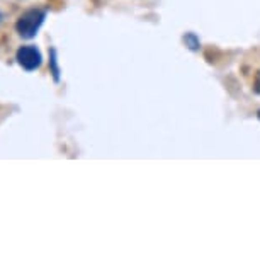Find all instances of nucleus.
Segmentation results:
<instances>
[{"instance_id":"f257e3e1","label":"nucleus","mask_w":260,"mask_h":260,"mask_svg":"<svg viewBox=\"0 0 260 260\" xmlns=\"http://www.w3.org/2000/svg\"><path fill=\"white\" fill-rule=\"evenodd\" d=\"M46 19L45 9H27L26 12H22L19 16L16 22V31L24 39H32L38 34L39 27L43 26Z\"/></svg>"},{"instance_id":"f03ea898","label":"nucleus","mask_w":260,"mask_h":260,"mask_svg":"<svg viewBox=\"0 0 260 260\" xmlns=\"http://www.w3.org/2000/svg\"><path fill=\"white\" fill-rule=\"evenodd\" d=\"M16 60L19 63V67H22L26 72H34L41 67L43 63V55L36 46L27 45L21 46L16 53Z\"/></svg>"},{"instance_id":"7ed1b4c3","label":"nucleus","mask_w":260,"mask_h":260,"mask_svg":"<svg viewBox=\"0 0 260 260\" xmlns=\"http://www.w3.org/2000/svg\"><path fill=\"white\" fill-rule=\"evenodd\" d=\"M50 73L53 75V80L60 82V67H58V56H56V50L51 48L50 50Z\"/></svg>"},{"instance_id":"20e7f679","label":"nucleus","mask_w":260,"mask_h":260,"mask_svg":"<svg viewBox=\"0 0 260 260\" xmlns=\"http://www.w3.org/2000/svg\"><path fill=\"white\" fill-rule=\"evenodd\" d=\"M184 43L190 51H199L201 50V41L196 32H185L184 34Z\"/></svg>"},{"instance_id":"39448f33","label":"nucleus","mask_w":260,"mask_h":260,"mask_svg":"<svg viewBox=\"0 0 260 260\" xmlns=\"http://www.w3.org/2000/svg\"><path fill=\"white\" fill-rule=\"evenodd\" d=\"M255 94H260V72L257 73V78H255V87H253Z\"/></svg>"},{"instance_id":"423d86ee","label":"nucleus","mask_w":260,"mask_h":260,"mask_svg":"<svg viewBox=\"0 0 260 260\" xmlns=\"http://www.w3.org/2000/svg\"><path fill=\"white\" fill-rule=\"evenodd\" d=\"M2 19H4V16H2V14H0V22H2Z\"/></svg>"},{"instance_id":"0eeeda50","label":"nucleus","mask_w":260,"mask_h":260,"mask_svg":"<svg viewBox=\"0 0 260 260\" xmlns=\"http://www.w3.org/2000/svg\"><path fill=\"white\" fill-rule=\"evenodd\" d=\"M257 117H258V119H260V111L257 112Z\"/></svg>"}]
</instances>
